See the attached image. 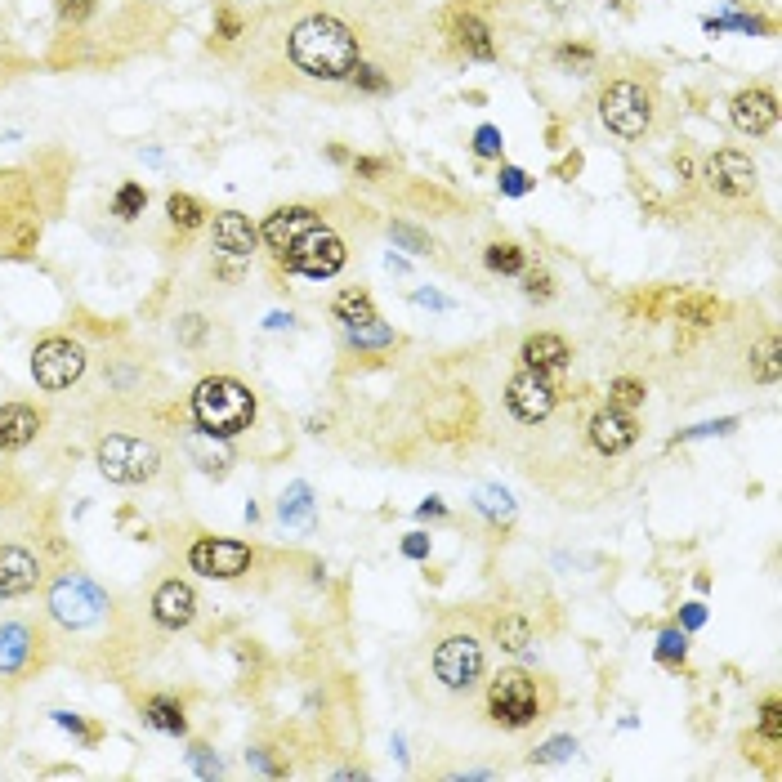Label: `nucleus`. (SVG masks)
Segmentation results:
<instances>
[{"instance_id": "f257e3e1", "label": "nucleus", "mask_w": 782, "mask_h": 782, "mask_svg": "<svg viewBox=\"0 0 782 782\" xmlns=\"http://www.w3.org/2000/svg\"><path fill=\"white\" fill-rule=\"evenodd\" d=\"M41 617L50 622L59 657H76V666H85V671H90L94 653L112 666V657L126 648L121 644L117 599H112L94 577H85L81 568H54V577L45 581V613Z\"/></svg>"}, {"instance_id": "f03ea898", "label": "nucleus", "mask_w": 782, "mask_h": 782, "mask_svg": "<svg viewBox=\"0 0 782 782\" xmlns=\"http://www.w3.org/2000/svg\"><path fill=\"white\" fill-rule=\"evenodd\" d=\"M286 59L295 72L313 76V81H345L362 63V45L345 18L313 9L286 32Z\"/></svg>"}, {"instance_id": "7ed1b4c3", "label": "nucleus", "mask_w": 782, "mask_h": 782, "mask_svg": "<svg viewBox=\"0 0 782 782\" xmlns=\"http://www.w3.org/2000/svg\"><path fill=\"white\" fill-rule=\"evenodd\" d=\"M559 693L546 675H532L523 666H501L497 675L488 680V693H483V707H488V720L505 733L532 729L537 720H546L555 711Z\"/></svg>"}, {"instance_id": "20e7f679", "label": "nucleus", "mask_w": 782, "mask_h": 782, "mask_svg": "<svg viewBox=\"0 0 782 782\" xmlns=\"http://www.w3.org/2000/svg\"><path fill=\"white\" fill-rule=\"evenodd\" d=\"M188 416L202 434L211 438H237L255 425L260 416V398L246 380L237 376H202L188 394Z\"/></svg>"}, {"instance_id": "39448f33", "label": "nucleus", "mask_w": 782, "mask_h": 782, "mask_svg": "<svg viewBox=\"0 0 782 782\" xmlns=\"http://www.w3.org/2000/svg\"><path fill=\"white\" fill-rule=\"evenodd\" d=\"M41 179H27V170H0V255L23 260L41 242Z\"/></svg>"}, {"instance_id": "423d86ee", "label": "nucleus", "mask_w": 782, "mask_h": 782, "mask_svg": "<svg viewBox=\"0 0 782 782\" xmlns=\"http://www.w3.org/2000/svg\"><path fill=\"white\" fill-rule=\"evenodd\" d=\"M59 657L45 617H0V689H23Z\"/></svg>"}, {"instance_id": "0eeeda50", "label": "nucleus", "mask_w": 782, "mask_h": 782, "mask_svg": "<svg viewBox=\"0 0 782 782\" xmlns=\"http://www.w3.org/2000/svg\"><path fill=\"white\" fill-rule=\"evenodd\" d=\"M94 465H99V474L108 483H121V488H143V483L161 479L166 456H161V447L152 443V438L112 429V434H103L99 443H94Z\"/></svg>"}, {"instance_id": "6e6552de", "label": "nucleus", "mask_w": 782, "mask_h": 782, "mask_svg": "<svg viewBox=\"0 0 782 782\" xmlns=\"http://www.w3.org/2000/svg\"><path fill=\"white\" fill-rule=\"evenodd\" d=\"M653 112H657L653 81L613 76V81H604V90H599V121H604L617 139H644L648 130H653Z\"/></svg>"}, {"instance_id": "1a4fd4ad", "label": "nucleus", "mask_w": 782, "mask_h": 782, "mask_svg": "<svg viewBox=\"0 0 782 782\" xmlns=\"http://www.w3.org/2000/svg\"><path fill=\"white\" fill-rule=\"evenodd\" d=\"M429 671L447 693H474L488 675V648L474 631H443L429 648Z\"/></svg>"}, {"instance_id": "9d476101", "label": "nucleus", "mask_w": 782, "mask_h": 782, "mask_svg": "<svg viewBox=\"0 0 782 782\" xmlns=\"http://www.w3.org/2000/svg\"><path fill=\"white\" fill-rule=\"evenodd\" d=\"M50 564H45V537L36 528L5 532L0 537V599H27L45 586Z\"/></svg>"}, {"instance_id": "9b49d317", "label": "nucleus", "mask_w": 782, "mask_h": 782, "mask_svg": "<svg viewBox=\"0 0 782 782\" xmlns=\"http://www.w3.org/2000/svg\"><path fill=\"white\" fill-rule=\"evenodd\" d=\"M85 367H90V354L72 336H41L32 349V380L45 394H63V389L81 385Z\"/></svg>"}, {"instance_id": "f8f14e48", "label": "nucleus", "mask_w": 782, "mask_h": 782, "mask_svg": "<svg viewBox=\"0 0 782 782\" xmlns=\"http://www.w3.org/2000/svg\"><path fill=\"white\" fill-rule=\"evenodd\" d=\"M345 260H349V246H345V237L336 233V228H327V224H318L313 233H304L300 242L291 246V251L282 255V269L286 273H300V278H313V282H322V278H336L340 269H345Z\"/></svg>"}, {"instance_id": "ddd939ff", "label": "nucleus", "mask_w": 782, "mask_h": 782, "mask_svg": "<svg viewBox=\"0 0 782 782\" xmlns=\"http://www.w3.org/2000/svg\"><path fill=\"white\" fill-rule=\"evenodd\" d=\"M184 559H188V568L193 572H202V577H211V581H237V577H246V572L255 568V546L251 541H237V537H193L188 541V550H184Z\"/></svg>"}, {"instance_id": "4468645a", "label": "nucleus", "mask_w": 782, "mask_h": 782, "mask_svg": "<svg viewBox=\"0 0 782 782\" xmlns=\"http://www.w3.org/2000/svg\"><path fill=\"white\" fill-rule=\"evenodd\" d=\"M505 407H510L514 421L541 425L559 407V376H546L537 367H519L505 380Z\"/></svg>"}, {"instance_id": "2eb2a0df", "label": "nucleus", "mask_w": 782, "mask_h": 782, "mask_svg": "<svg viewBox=\"0 0 782 782\" xmlns=\"http://www.w3.org/2000/svg\"><path fill=\"white\" fill-rule=\"evenodd\" d=\"M702 188L711 197H724V202H742V197L756 193V161L738 148H715L707 161H702Z\"/></svg>"}, {"instance_id": "dca6fc26", "label": "nucleus", "mask_w": 782, "mask_h": 782, "mask_svg": "<svg viewBox=\"0 0 782 782\" xmlns=\"http://www.w3.org/2000/svg\"><path fill=\"white\" fill-rule=\"evenodd\" d=\"M197 608H202V599H197L193 581L184 577H161L157 590L148 595V617L161 631H188L197 622Z\"/></svg>"}, {"instance_id": "f3484780", "label": "nucleus", "mask_w": 782, "mask_h": 782, "mask_svg": "<svg viewBox=\"0 0 782 782\" xmlns=\"http://www.w3.org/2000/svg\"><path fill=\"white\" fill-rule=\"evenodd\" d=\"M318 224H322V211H318V206H278V211L264 219L260 242L273 251V260H282V255L291 251V246L300 242L304 233H313Z\"/></svg>"}, {"instance_id": "a211bd4d", "label": "nucleus", "mask_w": 782, "mask_h": 782, "mask_svg": "<svg viewBox=\"0 0 782 782\" xmlns=\"http://www.w3.org/2000/svg\"><path fill=\"white\" fill-rule=\"evenodd\" d=\"M729 121L751 139H765L769 130L778 126V94L769 85H751V90H738L729 103Z\"/></svg>"}, {"instance_id": "6ab92c4d", "label": "nucleus", "mask_w": 782, "mask_h": 782, "mask_svg": "<svg viewBox=\"0 0 782 782\" xmlns=\"http://www.w3.org/2000/svg\"><path fill=\"white\" fill-rule=\"evenodd\" d=\"M635 438H640V421H635V412H622V407H599L595 416H590V443L599 447L604 456H622L635 447Z\"/></svg>"}, {"instance_id": "aec40b11", "label": "nucleus", "mask_w": 782, "mask_h": 782, "mask_svg": "<svg viewBox=\"0 0 782 782\" xmlns=\"http://www.w3.org/2000/svg\"><path fill=\"white\" fill-rule=\"evenodd\" d=\"M45 429V412L36 403H0V456L32 447Z\"/></svg>"}, {"instance_id": "412c9836", "label": "nucleus", "mask_w": 782, "mask_h": 782, "mask_svg": "<svg viewBox=\"0 0 782 782\" xmlns=\"http://www.w3.org/2000/svg\"><path fill=\"white\" fill-rule=\"evenodd\" d=\"M488 640L510 657H528L537 648V622L523 608H501V613L488 617Z\"/></svg>"}, {"instance_id": "4be33fe9", "label": "nucleus", "mask_w": 782, "mask_h": 782, "mask_svg": "<svg viewBox=\"0 0 782 782\" xmlns=\"http://www.w3.org/2000/svg\"><path fill=\"white\" fill-rule=\"evenodd\" d=\"M211 246L228 260H246L260 246V228L251 224L242 211H219L211 219Z\"/></svg>"}, {"instance_id": "5701e85b", "label": "nucleus", "mask_w": 782, "mask_h": 782, "mask_svg": "<svg viewBox=\"0 0 782 782\" xmlns=\"http://www.w3.org/2000/svg\"><path fill=\"white\" fill-rule=\"evenodd\" d=\"M452 41L465 59H479V63H492L497 59V41H492V27L483 23L474 9H452Z\"/></svg>"}, {"instance_id": "b1692460", "label": "nucleus", "mask_w": 782, "mask_h": 782, "mask_svg": "<svg viewBox=\"0 0 782 782\" xmlns=\"http://www.w3.org/2000/svg\"><path fill=\"white\" fill-rule=\"evenodd\" d=\"M523 367H537L546 371V376H564L568 362H572V349L564 336H555V331H537V336L523 340Z\"/></svg>"}, {"instance_id": "393cba45", "label": "nucleus", "mask_w": 782, "mask_h": 782, "mask_svg": "<svg viewBox=\"0 0 782 782\" xmlns=\"http://www.w3.org/2000/svg\"><path fill=\"white\" fill-rule=\"evenodd\" d=\"M143 724L148 729H157V733H170V738H184L188 733V715H184V702L175 698V693H148L143 698Z\"/></svg>"}, {"instance_id": "a878e982", "label": "nucleus", "mask_w": 782, "mask_h": 782, "mask_svg": "<svg viewBox=\"0 0 782 782\" xmlns=\"http://www.w3.org/2000/svg\"><path fill=\"white\" fill-rule=\"evenodd\" d=\"M675 318L689 322V327H715L724 318V304L715 295H702V291H689L675 300Z\"/></svg>"}, {"instance_id": "bb28decb", "label": "nucleus", "mask_w": 782, "mask_h": 782, "mask_svg": "<svg viewBox=\"0 0 782 782\" xmlns=\"http://www.w3.org/2000/svg\"><path fill=\"white\" fill-rule=\"evenodd\" d=\"M331 318L345 322V327H354V322H371V318H380V313H376V304H371V295L362 291V286H345V291L331 300Z\"/></svg>"}, {"instance_id": "cd10ccee", "label": "nucleus", "mask_w": 782, "mask_h": 782, "mask_svg": "<svg viewBox=\"0 0 782 782\" xmlns=\"http://www.w3.org/2000/svg\"><path fill=\"white\" fill-rule=\"evenodd\" d=\"M483 264H488L492 273H501V278H519V273L528 269V255H523L519 242H492L488 251H483Z\"/></svg>"}, {"instance_id": "c85d7f7f", "label": "nucleus", "mask_w": 782, "mask_h": 782, "mask_svg": "<svg viewBox=\"0 0 782 782\" xmlns=\"http://www.w3.org/2000/svg\"><path fill=\"white\" fill-rule=\"evenodd\" d=\"M751 376H756L760 385H778V376H782V345H778L774 331H769V336L760 340V349L751 354Z\"/></svg>"}, {"instance_id": "c756f323", "label": "nucleus", "mask_w": 782, "mask_h": 782, "mask_svg": "<svg viewBox=\"0 0 782 782\" xmlns=\"http://www.w3.org/2000/svg\"><path fill=\"white\" fill-rule=\"evenodd\" d=\"M166 215H170V224H175L179 233H193V228L206 224V206L197 202V197H188V193H170L166 197Z\"/></svg>"}, {"instance_id": "7c9ffc66", "label": "nucleus", "mask_w": 782, "mask_h": 782, "mask_svg": "<svg viewBox=\"0 0 782 782\" xmlns=\"http://www.w3.org/2000/svg\"><path fill=\"white\" fill-rule=\"evenodd\" d=\"M282 523H313V488L309 483H291L278 501Z\"/></svg>"}, {"instance_id": "2f4dec72", "label": "nucleus", "mask_w": 782, "mask_h": 782, "mask_svg": "<svg viewBox=\"0 0 782 782\" xmlns=\"http://www.w3.org/2000/svg\"><path fill=\"white\" fill-rule=\"evenodd\" d=\"M345 336H349V345H362V349H385V345H394V327H385L380 318L354 322V327H345Z\"/></svg>"}, {"instance_id": "473e14b6", "label": "nucleus", "mask_w": 782, "mask_h": 782, "mask_svg": "<svg viewBox=\"0 0 782 782\" xmlns=\"http://www.w3.org/2000/svg\"><path fill=\"white\" fill-rule=\"evenodd\" d=\"M644 398H648V389L640 385V380H631V376H617L613 385H608V403L622 407V412H635V407H644Z\"/></svg>"}, {"instance_id": "72a5a7b5", "label": "nucleus", "mask_w": 782, "mask_h": 782, "mask_svg": "<svg viewBox=\"0 0 782 782\" xmlns=\"http://www.w3.org/2000/svg\"><path fill=\"white\" fill-rule=\"evenodd\" d=\"M143 206H148V188L143 184H121L117 197H112V215L117 219H139Z\"/></svg>"}, {"instance_id": "f704fd0d", "label": "nucleus", "mask_w": 782, "mask_h": 782, "mask_svg": "<svg viewBox=\"0 0 782 782\" xmlns=\"http://www.w3.org/2000/svg\"><path fill=\"white\" fill-rule=\"evenodd\" d=\"M54 724H59V729H68L72 738H81L85 747H94V742L103 738V724H90V720H81V715H72V711H54Z\"/></svg>"}, {"instance_id": "c9c22d12", "label": "nucleus", "mask_w": 782, "mask_h": 782, "mask_svg": "<svg viewBox=\"0 0 782 782\" xmlns=\"http://www.w3.org/2000/svg\"><path fill=\"white\" fill-rule=\"evenodd\" d=\"M519 278H523V295H528V300H537V304L555 300V278H550V269H523Z\"/></svg>"}, {"instance_id": "e433bc0d", "label": "nucleus", "mask_w": 782, "mask_h": 782, "mask_svg": "<svg viewBox=\"0 0 782 782\" xmlns=\"http://www.w3.org/2000/svg\"><path fill=\"white\" fill-rule=\"evenodd\" d=\"M479 505L488 519H514V501H510V492H501V488H479Z\"/></svg>"}, {"instance_id": "4c0bfd02", "label": "nucleus", "mask_w": 782, "mask_h": 782, "mask_svg": "<svg viewBox=\"0 0 782 782\" xmlns=\"http://www.w3.org/2000/svg\"><path fill=\"white\" fill-rule=\"evenodd\" d=\"M684 653H689V635L684 631H662V640H657V662L662 666H675V662H684Z\"/></svg>"}, {"instance_id": "58836bf2", "label": "nucleus", "mask_w": 782, "mask_h": 782, "mask_svg": "<svg viewBox=\"0 0 782 782\" xmlns=\"http://www.w3.org/2000/svg\"><path fill=\"white\" fill-rule=\"evenodd\" d=\"M756 733H760V738H769V742H782V707H778L774 693H769V698L760 702V724H756Z\"/></svg>"}, {"instance_id": "ea45409f", "label": "nucleus", "mask_w": 782, "mask_h": 782, "mask_svg": "<svg viewBox=\"0 0 782 782\" xmlns=\"http://www.w3.org/2000/svg\"><path fill=\"white\" fill-rule=\"evenodd\" d=\"M751 32V36H760V32H769V23L765 18H747V14H733V18H707V32Z\"/></svg>"}, {"instance_id": "a19ab883", "label": "nucleus", "mask_w": 782, "mask_h": 782, "mask_svg": "<svg viewBox=\"0 0 782 782\" xmlns=\"http://www.w3.org/2000/svg\"><path fill=\"white\" fill-rule=\"evenodd\" d=\"M572 751H577V738H550L546 747L532 751V765H559V760H568Z\"/></svg>"}, {"instance_id": "79ce46f5", "label": "nucleus", "mask_w": 782, "mask_h": 782, "mask_svg": "<svg viewBox=\"0 0 782 782\" xmlns=\"http://www.w3.org/2000/svg\"><path fill=\"white\" fill-rule=\"evenodd\" d=\"M94 9H99V0H59V23L63 27H85Z\"/></svg>"}, {"instance_id": "37998d69", "label": "nucleus", "mask_w": 782, "mask_h": 782, "mask_svg": "<svg viewBox=\"0 0 782 782\" xmlns=\"http://www.w3.org/2000/svg\"><path fill=\"white\" fill-rule=\"evenodd\" d=\"M345 81L354 85V90H367V94H385L389 90V76H380V68H367V63H358Z\"/></svg>"}, {"instance_id": "c03bdc74", "label": "nucleus", "mask_w": 782, "mask_h": 782, "mask_svg": "<svg viewBox=\"0 0 782 782\" xmlns=\"http://www.w3.org/2000/svg\"><path fill=\"white\" fill-rule=\"evenodd\" d=\"M389 237H394L398 246H407L412 255H429V237L421 233V228H412V224H389Z\"/></svg>"}, {"instance_id": "a18cd8bd", "label": "nucleus", "mask_w": 782, "mask_h": 782, "mask_svg": "<svg viewBox=\"0 0 782 782\" xmlns=\"http://www.w3.org/2000/svg\"><path fill=\"white\" fill-rule=\"evenodd\" d=\"M497 184H501L505 197H523V193L532 188V175H528V170H519V166H501Z\"/></svg>"}, {"instance_id": "49530a36", "label": "nucleus", "mask_w": 782, "mask_h": 782, "mask_svg": "<svg viewBox=\"0 0 782 782\" xmlns=\"http://www.w3.org/2000/svg\"><path fill=\"white\" fill-rule=\"evenodd\" d=\"M474 152H479V157H501V152H505L501 130L497 126H479V130H474Z\"/></svg>"}, {"instance_id": "de8ad7c7", "label": "nucleus", "mask_w": 782, "mask_h": 782, "mask_svg": "<svg viewBox=\"0 0 782 782\" xmlns=\"http://www.w3.org/2000/svg\"><path fill=\"white\" fill-rule=\"evenodd\" d=\"M555 59L564 63V68H581V72H590V68H595V54H590L586 45H559V50H555Z\"/></svg>"}, {"instance_id": "09e8293b", "label": "nucleus", "mask_w": 782, "mask_h": 782, "mask_svg": "<svg viewBox=\"0 0 782 782\" xmlns=\"http://www.w3.org/2000/svg\"><path fill=\"white\" fill-rule=\"evenodd\" d=\"M188 760H193V769L202 778H219L224 774V765H219V756H211V747H202V742H197L193 751H188Z\"/></svg>"}, {"instance_id": "8fccbe9b", "label": "nucleus", "mask_w": 782, "mask_h": 782, "mask_svg": "<svg viewBox=\"0 0 782 782\" xmlns=\"http://www.w3.org/2000/svg\"><path fill=\"white\" fill-rule=\"evenodd\" d=\"M175 336H179V345H184V349H197L206 340V318H184Z\"/></svg>"}, {"instance_id": "3c124183", "label": "nucleus", "mask_w": 782, "mask_h": 782, "mask_svg": "<svg viewBox=\"0 0 782 782\" xmlns=\"http://www.w3.org/2000/svg\"><path fill=\"white\" fill-rule=\"evenodd\" d=\"M729 429H738V416H724V421L698 425V429H689V434H684V438H711V434H729Z\"/></svg>"}, {"instance_id": "603ef678", "label": "nucleus", "mask_w": 782, "mask_h": 782, "mask_svg": "<svg viewBox=\"0 0 782 782\" xmlns=\"http://www.w3.org/2000/svg\"><path fill=\"white\" fill-rule=\"evenodd\" d=\"M403 555L407 559H429V537H425V532H407V537H403Z\"/></svg>"}, {"instance_id": "864d4df0", "label": "nucleus", "mask_w": 782, "mask_h": 782, "mask_svg": "<svg viewBox=\"0 0 782 782\" xmlns=\"http://www.w3.org/2000/svg\"><path fill=\"white\" fill-rule=\"evenodd\" d=\"M385 161L380 157H354V175H362V179H376V175H385Z\"/></svg>"}, {"instance_id": "5fc2aeb1", "label": "nucleus", "mask_w": 782, "mask_h": 782, "mask_svg": "<svg viewBox=\"0 0 782 782\" xmlns=\"http://www.w3.org/2000/svg\"><path fill=\"white\" fill-rule=\"evenodd\" d=\"M215 23H219V32H224L228 41H233V36H242V18H237L233 9H219V14H215Z\"/></svg>"}, {"instance_id": "6e6d98bb", "label": "nucleus", "mask_w": 782, "mask_h": 782, "mask_svg": "<svg viewBox=\"0 0 782 782\" xmlns=\"http://www.w3.org/2000/svg\"><path fill=\"white\" fill-rule=\"evenodd\" d=\"M702 622H707V608H702V604H689V608H684V626H689V631H698Z\"/></svg>"}, {"instance_id": "4d7b16f0", "label": "nucleus", "mask_w": 782, "mask_h": 782, "mask_svg": "<svg viewBox=\"0 0 782 782\" xmlns=\"http://www.w3.org/2000/svg\"><path fill=\"white\" fill-rule=\"evenodd\" d=\"M412 300L416 304H429V309H447V300H443V295H434V291H416Z\"/></svg>"}, {"instance_id": "13d9d810", "label": "nucleus", "mask_w": 782, "mask_h": 782, "mask_svg": "<svg viewBox=\"0 0 782 782\" xmlns=\"http://www.w3.org/2000/svg\"><path fill=\"white\" fill-rule=\"evenodd\" d=\"M416 514H421V519H443L447 510H443V501H425V505H421V510H416Z\"/></svg>"}]
</instances>
